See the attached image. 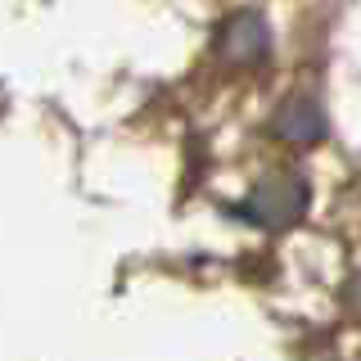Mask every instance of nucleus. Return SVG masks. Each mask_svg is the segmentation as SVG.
<instances>
[{
    "label": "nucleus",
    "mask_w": 361,
    "mask_h": 361,
    "mask_svg": "<svg viewBox=\"0 0 361 361\" xmlns=\"http://www.w3.org/2000/svg\"><path fill=\"white\" fill-rule=\"evenodd\" d=\"M271 135L285 145H321L330 135V118H325V104L316 95H289L280 99L276 113H271Z\"/></svg>",
    "instance_id": "3"
},
{
    "label": "nucleus",
    "mask_w": 361,
    "mask_h": 361,
    "mask_svg": "<svg viewBox=\"0 0 361 361\" xmlns=\"http://www.w3.org/2000/svg\"><path fill=\"white\" fill-rule=\"evenodd\" d=\"M217 59L226 68H262L271 59V23L257 9H235L217 27Z\"/></svg>",
    "instance_id": "2"
},
{
    "label": "nucleus",
    "mask_w": 361,
    "mask_h": 361,
    "mask_svg": "<svg viewBox=\"0 0 361 361\" xmlns=\"http://www.w3.org/2000/svg\"><path fill=\"white\" fill-rule=\"evenodd\" d=\"M312 208V185L298 167H271L253 180L248 199L240 203V212L262 231H289L307 217Z\"/></svg>",
    "instance_id": "1"
}]
</instances>
